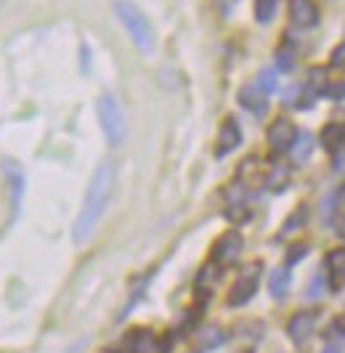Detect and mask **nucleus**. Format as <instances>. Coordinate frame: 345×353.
<instances>
[{
    "mask_svg": "<svg viewBox=\"0 0 345 353\" xmlns=\"http://www.w3.org/2000/svg\"><path fill=\"white\" fill-rule=\"evenodd\" d=\"M332 67L337 72H345V43H340V46L332 51Z\"/></svg>",
    "mask_w": 345,
    "mask_h": 353,
    "instance_id": "obj_24",
    "label": "nucleus"
},
{
    "mask_svg": "<svg viewBox=\"0 0 345 353\" xmlns=\"http://www.w3.org/2000/svg\"><path fill=\"white\" fill-rule=\"evenodd\" d=\"M337 215H345V186L337 192Z\"/></svg>",
    "mask_w": 345,
    "mask_h": 353,
    "instance_id": "obj_28",
    "label": "nucleus"
},
{
    "mask_svg": "<svg viewBox=\"0 0 345 353\" xmlns=\"http://www.w3.org/2000/svg\"><path fill=\"white\" fill-rule=\"evenodd\" d=\"M115 17L120 21L122 27H125V32L130 35V40L136 43V48L141 53H155L157 48V32L155 27H152V21L146 19V14L133 6V3H128V0H117L115 3Z\"/></svg>",
    "mask_w": 345,
    "mask_h": 353,
    "instance_id": "obj_2",
    "label": "nucleus"
},
{
    "mask_svg": "<svg viewBox=\"0 0 345 353\" xmlns=\"http://www.w3.org/2000/svg\"><path fill=\"white\" fill-rule=\"evenodd\" d=\"M290 165L287 162H271V168H268V173H266V186L271 189V192H282L287 183H290Z\"/></svg>",
    "mask_w": 345,
    "mask_h": 353,
    "instance_id": "obj_14",
    "label": "nucleus"
},
{
    "mask_svg": "<svg viewBox=\"0 0 345 353\" xmlns=\"http://www.w3.org/2000/svg\"><path fill=\"white\" fill-rule=\"evenodd\" d=\"M239 104L244 106L247 112H253V114H263L268 101H266V93H263L258 85H244V88L239 90Z\"/></svg>",
    "mask_w": 345,
    "mask_h": 353,
    "instance_id": "obj_12",
    "label": "nucleus"
},
{
    "mask_svg": "<svg viewBox=\"0 0 345 353\" xmlns=\"http://www.w3.org/2000/svg\"><path fill=\"white\" fill-rule=\"evenodd\" d=\"M96 112H99V125L109 146H120L125 143L128 136V125H125V112H122L120 101L112 93H101L96 101Z\"/></svg>",
    "mask_w": 345,
    "mask_h": 353,
    "instance_id": "obj_3",
    "label": "nucleus"
},
{
    "mask_svg": "<svg viewBox=\"0 0 345 353\" xmlns=\"http://www.w3.org/2000/svg\"><path fill=\"white\" fill-rule=\"evenodd\" d=\"M303 255H306V245H295V250H290V258H287V261L295 263V261H300Z\"/></svg>",
    "mask_w": 345,
    "mask_h": 353,
    "instance_id": "obj_27",
    "label": "nucleus"
},
{
    "mask_svg": "<svg viewBox=\"0 0 345 353\" xmlns=\"http://www.w3.org/2000/svg\"><path fill=\"white\" fill-rule=\"evenodd\" d=\"M306 90H308L310 96H319V93H324L327 90V72L324 70H310L308 72V80H306Z\"/></svg>",
    "mask_w": 345,
    "mask_h": 353,
    "instance_id": "obj_18",
    "label": "nucleus"
},
{
    "mask_svg": "<svg viewBox=\"0 0 345 353\" xmlns=\"http://www.w3.org/2000/svg\"><path fill=\"white\" fill-rule=\"evenodd\" d=\"M258 88L268 96V93H274L276 88H279V77H276V70H271V67H266V70H260L258 74Z\"/></svg>",
    "mask_w": 345,
    "mask_h": 353,
    "instance_id": "obj_20",
    "label": "nucleus"
},
{
    "mask_svg": "<svg viewBox=\"0 0 345 353\" xmlns=\"http://www.w3.org/2000/svg\"><path fill=\"white\" fill-rule=\"evenodd\" d=\"M313 327H316V314L313 311H297L287 321V335H290L293 343H306L313 335Z\"/></svg>",
    "mask_w": 345,
    "mask_h": 353,
    "instance_id": "obj_7",
    "label": "nucleus"
},
{
    "mask_svg": "<svg viewBox=\"0 0 345 353\" xmlns=\"http://www.w3.org/2000/svg\"><path fill=\"white\" fill-rule=\"evenodd\" d=\"M276 67L284 72H290L295 67V51L290 46H282V48L276 51Z\"/></svg>",
    "mask_w": 345,
    "mask_h": 353,
    "instance_id": "obj_22",
    "label": "nucleus"
},
{
    "mask_svg": "<svg viewBox=\"0 0 345 353\" xmlns=\"http://www.w3.org/2000/svg\"><path fill=\"white\" fill-rule=\"evenodd\" d=\"M260 181H263V173H260L258 159H244L239 165V186H258Z\"/></svg>",
    "mask_w": 345,
    "mask_h": 353,
    "instance_id": "obj_16",
    "label": "nucleus"
},
{
    "mask_svg": "<svg viewBox=\"0 0 345 353\" xmlns=\"http://www.w3.org/2000/svg\"><path fill=\"white\" fill-rule=\"evenodd\" d=\"M335 231L345 239V215H337V221H335Z\"/></svg>",
    "mask_w": 345,
    "mask_h": 353,
    "instance_id": "obj_29",
    "label": "nucleus"
},
{
    "mask_svg": "<svg viewBox=\"0 0 345 353\" xmlns=\"http://www.w3.org/2000/svg\"><path fill=\"white\" fill-rule=\"evenodd\" d=\"M258 279H260V265L258 263L244 265L239 271V276H237V282H234V287H231V292H228V303L231 305H244V303L255 295Z\"/></svg>",
    "mask_w": 345,
    "mask_h": 353,
    "instance_id": "obj_4",
    "label": "nucleus"
},
{
    "mask_svg": "<svg viewBox=\"0 0 345 353\" xmlns=\"http://www.w3.org/2000/svg\"><path fill=\"white\" fill-rule=\"evenodd\" d=\"M241 248H244L241 234H237V231H226L224 236L215 242V248H213V263L215 265L237 263V258L241 255Z\"/></svg>",
    "mask_w": 345,
    "mask_h": 353,
    "instance_id": "obj_5",
    "label": "nucleus"
},
{
    "mask_svg": "<svg viewBox=\"0 0 345 353\" xmlns=\"http://www.w3.org/2000/svg\"><path fill=\"white\" fill-rule=\"evenodd\" d=\"M112 192H115V162L112 159H101L96 165L93 176H90L83 208H80V215H77L75 229H72V239L77 245H86L88 239L93 236V231H96L101 215L106 212V205L112 199Z\"/></svg>",
    "mask_w": 345,
    "mask_h": 353,
    "instance_id": "obj_1",
    "label": "nucleus"
},
{
    "mask_svg": "<svg viewBox=\"0 0 345 353\" xmlns=\"http://www.w3.org/2000/svg\"><path fill=\"white\" fill-rule=\"evenodd\" d=\"M306 223V208H300V210L295 212V215H290L287 218V223H284V234H290V231H297L300 226Z\"/></svg>",
    "mask_w": 345,
    "mask_h": 353,
    "instance_id": "obj_23",
    "label": "nucleus"
},
{
    "mask_svg": "<svg viewBox=\"0 0 345 353\" xmlns=\"http://www.w3.org/2000/svg\"><path fill=\"white\" fill-rule=\"evenodd\" d=\"M290 21L295 27H313L319 21V8L313 0H290Z\"/></svg>",
    "mask_w": 345,
    "mask_h": 353,
    "instance_id": "obj_9",
    "label": "nucleus"
},
{
    "mask_svg": "<svg viewBox=\"0 0 345 353\" xmlns=\"http://www.w3.org/2000/svg\"><path fill=\"white\" fill-rule=\"evenodd\" d=\"M274 11H276V0H255V19H258L260 24L271 21Z\"/></svg>",
    "mask_w": 345,
    "mask_h": 353,
    "instance_id": "obj_21",
    "label": "nucleus"
},
{
    "mask_svg": "<svg viewBox=\"0 0 345 353\" xmlns=\"http://www.w3.org/2000/svg\"><path fill=\"white\" fill-rule=\"evenodd\" d=\"M327 271L332 287H343L345 284V248L327 252Z\"/></svg>",
    "mask_w": 345,
    "mask_h": 353,
    "instance_id": "obj_13",
    "label": "nucleus"
},
{
    "mask_svg": "<svg viewBox=\"0 0 345 353\" xmlns=\"http://www.w3.org/2000/svg\"><path fill=\"white\" fill-rule=\"evenodd\" d=\"M128 351L130 353H165V343L152 330H133L128 337Z\"/></svg>",
    "mask_w": 345,
    "mask_h": 353,
    "instance_id": "obj_8",
    "label": "nucleus"
},
{
    "mask_svg": "<svg viewBox=\"0 0 345 353\" xmlns=\"http://www.w3.org/2000/svg\"><path fill=\"white\" fill-rule=\"evenodd\" d=\"M329 332H332L335 337H343V340H345V314H343V316H337L332 324H329Z\"/></svg>",
    "mask_w": 345,
    "mask_h": 353,
    "instance_id": "obj_26",
    "label": "nucleus"
},
{
    "mask_svg": "<svg viewBox=\"0 0 345 353\" xmlns=\"http://www.w3.org/2000/svg\"><path fill=\"white\" fill-rule=\"evenodd\" d=\"M322 353H343V351H340V348H332V345H327V348H324Z\"/></svg>",
    "mask_w": 345,
    "mask_h": 353,
    "instance_id": "obj_30",
    "label": "nucleus"
},
{
    "mask_svg": "<svg viewBox=\"0 0 345 353\" xmlns=\"http://www.w3.org/2000/svg\"><path fill=\"white\" fill-rule=\"evenodd\" d=\"M343 141H345V128H343Z\"/></svg>",
    "mask_w": 345,
    "mask_h": 353,
    "instance_id": "obj_31",
    "label": "nucleus"
},
{
    "mask_svg": "<svg viewBox=\"0 0 345 353\" xmlns=\"http://www.w3.org/2000/svg\"><path fill=\"white\" fill-rule=\"evenodd\" d=\"M287 287H290V271H287V265H279L268 276V292H271V298L282 301L287 295Z\"/></svg>",
    "mask_w": 345,
    "mask_h": 353,
    "instance_id": "obj_15",
    "label": "nucleus"
},
{
    "mask_svg": "<svg viewBox=\"0 0 345 353\" xmlns=\"http://www.w3.org/2000/svg\"><path fill=\"white\" fill-rule=\"evenodd\" d=\"M295 136H297V133H295L293 123H290L287 117H279V120H274V123H271V128H268V146H271V152H274V154L290 152Z\"/></svg>",
    "mask_w": 345,
    "mask_h": 353,
    "instance_id": "obj_6",
    "label": "nucleus"
},
{
    "mask_svg": "<svg viewBox=\"0 0 345 353\" xmlns=\"http://www.w3.org/2000/svg\"><path fill=\"white\" fill-rule=\"evenodd\" d=\"M332 154H335V162H332V168H335L337 173H343V170H345V143H340V146H337Z\"/></svg>",
    "mask_w": 345,
    "mask_h": 353,
    "instance_id": "obj_25",
    "label": "nucleus"
},
{
    "mask_svg": "<svg viewBox=\"0 0 345 353\" xmlns=\"http://www.w3.org/2000/svg\"><path fill=\"white\" fill-rule=\"evenodd\" d=\"M241 141V130L239 125H237V120H226L224 125H221V130H218V143H215V154L218 157H224V154H228V152H234L237 146H239Z\"/></svg>",
    "mask_w": 345,
    "mask_h": 353,
    "instance_id": "obj_10",
    "label": "nucleus"
},
{
    "mask_svg": "<svg viewBox=\"0 0 345 353\" xmlns=\"http://www.w3.org/2000/svg\"><path fill=\"white\" fill-rule=\"evenodd\" d=\"M310 149H313V139H310V133H300V136H295L293 146H290L293 159H297V162H306L308 154H310Z\"/></svg>",
    "mask_w": 345,
    "mask_h": 353,
    "instance_id": "obj_17",
    "label": "nucleus"
},
{
    "mask_svg": "<svg viewBox=\"0 0 345 353\" xmlns=\"http://www.w3.org/2000/svg\"><path fill=\"white\" fill-rule=\"evenodd\" d=\"M224 340H226V335L218 324H207V327H202V330L197 332V337H194V353L215 351Z\"/></svg>",
    "mask_w": 345,
    "mask_h": 353,
    "instance_id": "obj_11",
    "label": "nucleus"
},
{
    "mask_svg": "<svg viewBox=\"0 0 345 353\" xmlns=\"http://www.w3.org/2000/svg\"><path fill=\"white\" fill-rule=\"evenodd\" d=\"M322 141H324V146H327L329 152H335V149L343 143V128H340V125H324Z\"/></svg>",
    "mask_w": 345,
    "mask_h": 353,
    "instance_id": "obj_19",
    "label": "nucleus"
}]
</instances>
